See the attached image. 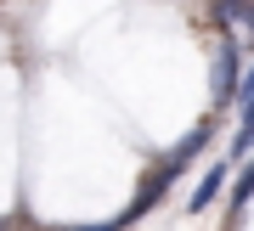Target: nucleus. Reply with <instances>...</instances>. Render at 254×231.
I'll return each instance as SVG.
<instances>
[{"label": "nucleus", "mask_w": 254, "mask_h": 231, "mask_svg": "<svg viewBox=\"0 0 254 231\" xmlns=\"http://www.w3.org/2000/svg\"><path fill=\"white\" fill-rule=\"evenodd\" d=\"M249 197H254V158H243V175L232 180V220H237V209H243Z\"/></svg>", "instance_id": "4"}, {"label": "nucleus", "mask_w": 254, "mask_h": 231, "mask_svg": "<svg viewBox=\"0 0 254 231\" xmlns=\"http://www.w3.org/2000/svg\"><path fill=\"white\" fill-rule=\"evenodd\" d=\"M243 102H254V57L243 62V79H237V107H243Z\"/></svg>", "instance_id": "5"}, {"label": "nucleus", "mask_w": 254, "mask_h": 231, "mask_svg": "<svg viewBox=\"0 0 254 231\" xmlns=\"http://www.w3.org/2000/svg\"><path fill=\"white\" fill-rule=\"evenodd\" d=\"M243 62H249V57L237 51V40H232V34L215 45V102H220V107H226V102H237V79H243Z\"/></svg>", "instance_id": "1"}, {"label": "nucleus", "mask_w": 254, "mask_h": 231, "mask_svg": "<svg viewBox=\"0 0 254 231\" xmlns=\"http://www.w3.org/2000/svg\"><path fill=\"white\" fill-rule=\"evenodd\" d=\"M226 175H232V158H226V164H209V169H203V180H198V186H192V197H187V209H192V214L209 209V203L220 197V186H226Z\"/></svg>", "instance_id": "2"}, {"label": "nucleus", "mask_w": 254, "mask_h": 231, "mask_svg": "<svg viewBox=\"0 0 254 231\" xmlns=\"http://www.w3.org/2000/svg\"><path fill=\"white\" fill-rule=\"evenodd\" d=\"M209 135H215V124H198V130H192V135H187L181 147L170 152V158H164V169H175V175H181V169H187V164H192V158L203 152V141H209Z\"/></svg>", "instance_id": "3"}]
</instances>
